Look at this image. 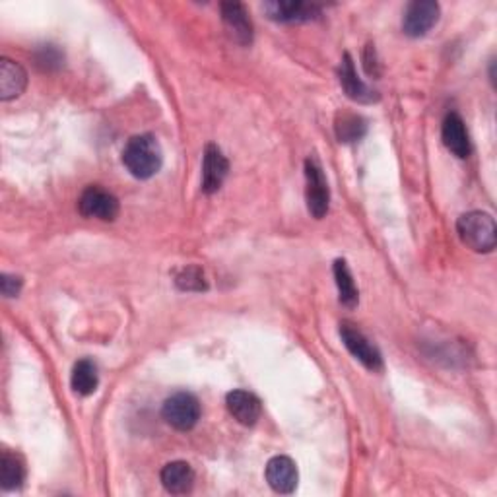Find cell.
<instances>
[{
  "instance_id": "cell-2",
  "label": "cell",
  "mask_w": 497,
  "mask_h": 497,
  "mask_svg": "<svg viewBox=\"0 0 497 497\" xmlns=\"http://www.w3.org/2000/svg\"><path fill=\"white\" fill-rule=\"evenodd\" d=\"M457 233L474 253H492L497 245L495 220L488 212L472 210L459 217Z\"/></svg>"
},
{
  "instance_id": "cell-21",
  "label": "cell",
  "mask_w": 497,
  "mask_h": 497,
  "mask_svg": "<svg viewBox=\"0 0 497 497\" xmlns=\"http://www.w3.org/2000/svg\"><path fill=\"white\" fill-rule=\"evenodd\" d=\"M178 286L181 289H185V292H202V289L209 288V284H206V280H204V274L201 268H196V266H189V268H185V271L178 276Z\"/></svg>"
},
{
  "instance_id": "cell-6",
  "label": "cell",
  "mask_w": 497,
  "mask_h": 497,
  "mask_svg": "<svg viewBox=\"0 0 497 497\" xmlns=\"http://www.w3.org/2000/svg\"><path fill=\"white\" fill-rule=\"evenodd\" d=\"M340 336L348 351L354 356L358 361H361L369 371H381L383 369V358L381 351L371 344L366 338V335L358 330L354 325L342 323L340 325Z\"/></svg>"
},
{
  "instance_id": "cell-4",
  "label": "cell",
  "mask_w": 497,
  "mask_h": 497,
  "mask_svg": "<svg viewBox=\"0 0 497 497\" xmlns=\"http://www.w3.org/2000/svg\"><path fill=\"white\" fill-rule=\"evenodd\" d=\"M78 210L84 217H98V220L103 222H113L119 216V201L115 194L101 189V186L90 185L80 196Z\"/></svg>"
},
{
  "instance_id": "cell-18",
  "label": "cell",
  "mask_w": 497,
  "mask_h": 497,
  "mask_svg": "<svg viewBox=\"0 0 497 497\" xmlns=\"http://www.w3.org/2000/svg\"><path fill=\"white\" fill-rule=\"evenodd\" d=\"M26 480V466L22 459L16 454L4 451L3 459H0V484L6 492L18 490Z\"/></svg>"
},
{
  "instance_id": "cell-3",
  "label": "cell",
  "mask_w": 497,
  "mask_h": 497,
  "mask_svg": "<svg viewBox=\"0 0 497 497\" xmlns=\"http://www.w3.org/2000/svg\"><path fill=\"white\" fill-rule=\"evenodd\" d=\"M162 414L171 428L189 431L201 420V402L191 392H178L163 402Z\"/></svg>"
},
{
  "instance_id": "cell-13",
  "label": "cell",
  "mask_w": 497,
  "mask_h": 497,
  "mask_svg": "<svg viewBox=\"0 0 497 497\" xmlns=\"http://www.w3.org/2000/svg\"><path fill=\"white\" fill-rule=\"evenodd\" d=\"M222 20L230 31V36L241 45H251L253 41V24L247 10L240 3H224L222 4Z\"/></svg>"
},
{
  "instance_id": "cell-10",
  "label": "cell",
  "mask_w": 497,
  "mask_h": 497,
  "mask_svg": "<svg viewBox=\"0 0 497 497\" xmlns=\"http://www.w3.org/2000/svg\"><path fill=\"white\" fill-rule=\"evenodd\" d=\"M441 138L445 148H447L453 155H457V158H469L470 155L472 144H470L469 130H466V124L457 113H449V115L445 117L441 127Z\"/></svg>"
},
{
  "instance_id": "cell-9",
  "label": "cell",
  "mask_w": 497,
  "mask_h": 497,
  "mask_svg": "<svg viewBox=\"0 0 497 497\" xmlns=\"http://www.w3.org/2000/svg\"><path fill=\"white\" fill-rule=\"evenodd\" d=\"M227 171H230V163H227L222 150L209 144L204 150V162H202V191L206 194H214L220 191L224 185Z\"/></svg>"
},
{
  "instance_id": "cell-20",
  "label": "cell",
  "mask_w": 497,
  "mask_h": 497,
  "mask_svg": "<svg viewBox=\"0 0 497 497\" xmlns=\"http://www.w3.org/2000/svg\"><path fill=\"white\" fill-rule=\"evenodd\" d=\"M335 130L340 142H358L359 138H364V134L367 130L366 121L361 119L356 113H338Z\"/></svg>"
},
{
  "instance_id": "cell-14",
  "label": "cell",
  "mask_w": 497,
  "mask_h": 497,
  "mask_svg": "<svg viewBox=\"0 0 497 497\" xmlns=\"http://www.w3.org/2000/svg\"><path fill=\"white\" fill-rule=\"evenodd\" d=\"M227 410H230L232 416L241 423V426H255L261 418V400H258L253 392L247 390H232L230 395L225 397Z\"/></svg>"
},
{
  "instance_id": "cell-7",
  "label": "cell",
  "mask_w": 497,
  "mask_h": 497,
  "mask_svg": "<svg viewBox=\"0 0 497 497\" xmlns=\"http://www.w3.org/2000/svg\"><path fill=\"white\" fill-rule=\"evenodd\" d=\"M439 4L433 0H416L408 4L402 18V31L408 37H423L428 31L438 24Z\"/></svg>"
},
{
  "instance_id": "cell-11",
  "label": "cell",
  "mask_w": 497,
  "mask_h": 497,
  "mask_svg": "<svg viewBox=\"0 0 497 497\" xmlns=\"http://www.w3.org/2000/svg\"><path fill=\"white\" fill-rule=\"evenodd\" d=\"M338 80L342 90L346 91V96L350 99H354L358 103H375L379 101V96L375 90H371L369 86H366L364 82L359 80L354 60L346 53L344 59H342V65L338 68Z\"/></svg>"
},
{
  "instance_id": "cell-1",
  "label": "cell",
  "mask_w": 497,
  "mask_h": 497,
  "mask_svg": "<svg viewBox=\"0 0 497 497\" xmlns=\"http://www.w3.org/2000/svg\"><path fill=\"white\" fill-rule=\"evenodd\" d=\"M122 163L132 178L150 179L162 170L163 152L152 134L132 137L122 150Z\"/></svg>"
},
{
  "instance_id": "cell-5",
  "label": "cell",
  "mask_w": 497,
  "mask_h": 497,
  "mask_svg": "<svg viewBox=\"0 0 497 497\" xmlns=\"http://www.w3.org/2000/svg\"><path fill=\"white\" fill-rule=\"evenodd\" d=\"M305 179H307V209L313 214V217L320 220L328 212V202H330V191L328 183L325 179V173L320 170V165L315 158H309L305 162Z\"/></svg>"
},
{
  "instance_id": "cell-17",
  "label": "cell",
  "mask_w": 497,
  "mask_h": 497,
  "mask_svg": "<svg viewBox=\"0 0 497 497\" xmlns=\"http://www.w3.org/2000/svg\"><path fill=\"white\" fill-rule=\"evenodd\" d=\"M70 385L75 389L76 395L80 397H90L96 392L99 385V375H98V366L91 359H80L76 361L75 369H72Z\"/></svg>"
},
{
  "instance_id": "cell-19",
  "label": "cell",
  "mask_w": 497,
  "mask_h": 497,
  "mask_svg": "<svg viewBox=\"0 0 497 497\" xmlns=\"http://www.w3.org/2000/svg\"><path fill=\"white\" fill-rule=\"evenodd\" d=\"M333 272H335V280H336V286H338L340 304L348 307V309H354L359 302V294H358L356 282H354V278H351V272H350L346 261L338 258V261L335 263Z\"/></svg>"
},
{
  "instance_id": "cell-22",
  "label": "cell",
  "mask_w": 497,
  "mask_h": 497,
  "mask_svg": "<svg viewBox=\"0 0 497 497\" xmlns=\"http://www.w3.org/2000/svg\"><path fill=\"white\" fill-rule=\"evenodd\" d=\"M36 60H37V65L41 68H59L60 67V62H62V55H60V51L53 45H45V47H41L37 51V55H36Z\"/></svg>"
},
{
  "instance_id": "cell-12",
  "label": "cell",
  "mask_w": 497,
  "mask_h": 497,
  "mask_svg": "<svg viewBox=\"0 0 497 497\" xmlns=\"http://www.w3.org/2000/svg\"><path fill=\"white\" fill-rule=\"evenodd\" d=\"M266 482L276 493H292L297 488V466L289 457H274L266 464Z\"/></svg>"
},
{
  "instance_id": "cell-23",
  "label": "cell",
  "mask_w": 497,
  "mask_h": 497,
  "mask_svg": "<svg viewBox=\"0 0 497 497\" xmlns=\"http://www.w3.org/2000/svg\"><path fill=\"white\" fill-rule=\"evenodd\" d=\"M22 278L16 274H3L0 276V292L4 297H16L22 289Z\"/></svg>"
},
{
  "instance_id": "cell-8",
  "label": "cell",
  "mask_w": 497,
  "mask_h": 497,
  "mask_svg": "<svg viewBox=\"0 0 497 497\" xmlns=\"http://www.w3.org/2000/svg\"><path fill=\"white\" fill-rule=\"evenodd\" d=\"M264 10L268 18L282 24H299L315 20L320 14L317 4L302 3V0H284V3H266Z\"/></svg>"
},
{
  "instance_id": "cell-15",
  "label": "cell",
  "mask_w": 497,
  "mask_h": 497,
  "mask_svg": "<svg viewBox=\"0 0 497 497\" xmlns=\"http://www.w3.org/2000/svg\"><path fill=\"white\" fill-rule=\"evenodd\" d=\"M28 86V72L18 62L3 59L0 60V99L10 101L20 98Z\"/></svg>"
},
{
  "instance_id": "cell-16",
  "label": "cell",
  "mask_w": 497,
  "mask_h": 497,
  "mask_svg": "<svg viewBox=\"0 0 497 497\" xmlns=\"http://www.w3.org/2000/svg\"><path fill=\"white\" fill-rule=\"evenodd\" d=\"M162 484L170 493L183 495L189 493L194 485V470L189 462L185 461H173L165 464L162 469Z\"/></svg>"
}]
</instances>
